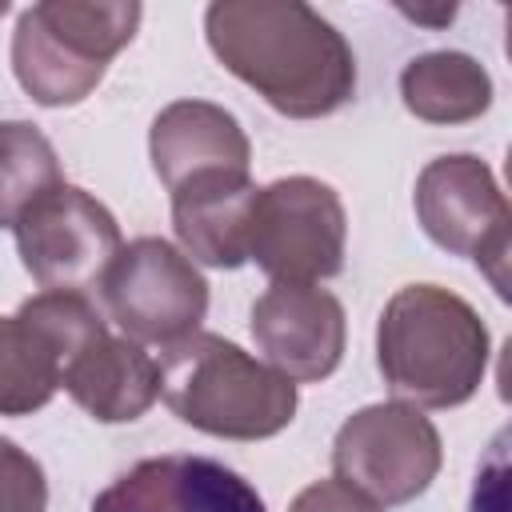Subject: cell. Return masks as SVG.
<instances>
[{
  "label": "cell",
  "instance_id": "1",
  "mask_svg": "<svg viewBox=\"0 0 512 512\" xmlns=\"http://www.w3.org/2000/svg\"><path fill=\"white\" fill-rule=\"evenodd\" d=\"M212 56L288 120H320L356 96V52L300 0H216L204 12Z\"/></svg>",
  "mask_w": 512,
  "mask_h": 512
},
{
  "label": "cell",
  "instance_id": "2",
  "mask_svg": "<svg viewBox=\"0 0 512 512\" xmlns=\"http://www.w3.org/2000/svg\"><path fill=\"white\" fill-rule=\"evenodd\" d=\"M492 340L480 312L440 288L404 284L376 324V364L396 400L412 408H460L488 372Z\"/></svg>",
  "mask_w": 512,
  "mask_h": 512
},
{
  "label": "cell",
  "instance_id": "3",
  "mask_svg": "<svg viewBox=\"0 0 512 512\" xmlns=\"http://www.w3.org/2000/svg\"><path fill=\"white\" fill-rule=\"evenodd\" d=\"M160 396L168 412L216 440L280 436L300 408L296 384L216 332H192L164 348Z\"/></svg>",
  "mask_w": 512,
  "mask_h": 512
},
{
  "label": "cell",
  "instance_id": "4",
  "mask_svg": "<svg viewBox=\"0 0 512 512\" xmlns=\"http://www.w3.org/2000/svg\"><path fill=\"white\" fill-rule=\"evenodd\" d=\"M144 20L128 0H40L16 16L12 72L40 108H72L96 92Z\"/></svg>",
  "mask_w": 512,
  "mask_h": 512
},
{
  "label": "cell",
  "instance_id": "5",
  "mask_svg": "<svg viewBox=\"0 0 512 512\" xmlns=\"http://www.w3.org/2000/svg\"><path fill=\"white\" fill-rule=\"evenodd\" d=\"M416 220L424 236L448 256L472 260L508 300V196L500 192L492 168L472 152H448L420 168L412 192Z\"/></svg>",
  "mask_w": 512,
  "mask_h": 512
},
{
  "label": "cell",
  "instance_id": "6",
  "mask_svg": "<svg viewBox=\"0 0 512 512\" xmlns=\"http://www.w3.org/2000/svg\"><path fill=\"white\" fill-rule=\"evenodd\" d=\"M348 216L332 184L316 176H280L256 188L248 212V260L272 284H320L344 268Z\"/></svg>",
  "mask_w": 512,
  "mask_h": 512
},
{
  "label": "cell",
  "instance_id": "7",
  "mask_svg": "<svg viewBox=\"0 0 512 512\" xmlns=\"http://www.w3.org/2000/svg\"><path fill=\"white\" fill-rule=\"evenodd\" d=\"M96 288L108 320L128 340L160 352L200 332L208 316V280L164 236L128 240Z\"/></svg>",
  "mask_w": 512,
  "mask_h": 512
},
{
  "label": "cell",
  "instance_id": "8",
  "mask_svg": "<svg viewBox=\"0 0 512 512\" xmlns=\"http://www.w3.org/2000/svg\"><path fill=\"white\" fill-rule=\"evenodd\" d=\"M108 324L88 292H36L0 316V416H32L52 404L68 364Z\"/></svg>",
  "mask_w": 512,
  "mask_h": 512
},
{
  "label": "cell",
  "instance_id": "9",
  "mask_svg": "<svg viewBox=\"0 0 512 512\" xmlns=\"http://www.w3.org/2000/svg\"><path fill=\"white\" fill-rule=\"evenodd\" d=\"M440 464L444 444L436 424L404 400L364 404L332 436L336 480L360 488L380 508H396L424 496Z\"/></svg>",
  "mask_w": 512,
  "mask_h": 512
},
{
  "label": "cell",
  "instance_id": "10",
  "mask_svg": "<svg viewBox=\"0 0 512 512\" xmlns=\"http://www.w3.org/2000/svg\"><path fill=\"white\" fill-rule=\"evenodd\" d=\"M24 272L44 292H88L124 248L116 216L84 188L56 184L12 224Z\"/></svg>",
  "mask_w": 512,
  "mask_h": 512
},
{
  "label": "cell",
  "instance_id": "11",
  "mask_svg": "<svg viewBox=\"0 0 512 512\" xmlns=\"http://www.w3.org/2000/svg\"><path fill=\"white\" fill-rule=\"evenodd\" d=\"M248 328L264 364L292 384H320L344 360V304L320 284H268L252 304Z\"/></svg>",
  "mask_w": 512,
  "mask_h": 512
},
{
  "label": "cell",
  "instance_id": "12",
  "mask_svg": "<svg viewBox=\"0 0 512 512\" xmlns=\"http://www.w3.org/2000/svg\"><path fill=\"white\" fill-rule=\"evenodd\" d=\"M88 512H268L260 492L212 456L168 452L120 472Z\"/></svg>",
  "mask_w": 512,
  "mask_h": 512
},
{
  "label": "cell",
  "instance_id": "13",
  "mask_svg": "<svg viewBox=\"0 0 512 512\" xmlns=\"http://www.w3.org/2000/svg\"><path fill=\"white\" fill-rule=\"evenodd\" d=\"M148 156L168 196L212 176H248L252 168V144L240 120L212 100L164 104L148 128Z\"/></svg>",
  "mask_w": 512,
  "mask_h": 512
},
{
  "label": "cell",
  "instance_id": "14",
  "mask_svg": "<svg viewBox=\"0 0 512 512\" xmlns=\"http://www.w3.org/2000/svg\"><path fill=\"white\" fill-rule=\"evenodd\" d=\"M100 424H132L160 400V364L128 336H96L60 384Z\"/></svg>",
  "mask_w": 512,
  "mask_h": 512
},
{
  "label": "cell",
  "instance_id": "15",
  "mask_svg": "<svg viewBox=\"0 0 512 512\" xmlns=\"http://www.w3.org/2000/svg\"><path fill=\"white\" fill-rule=\"evenodd\" d=\"M172 232L192 264L240 268L248 264V212L256 200L252 176H212L172 196Z\"/></svg>",
  "mask_w": 512,
  "mask_h": 512
},
{
  "label": "cell",
  "instance_id": "16",
  "mask_svg": "<svg viewBox=\"0 0 512 512\" xmlns=\"http://www.w3.org/2000/svg\"><path fill=\"white\" fill-rule=\"evenodd\" d=\"M400 100L424 124H468L492 108V76L468 52H420L400 72Z\"/></svg>",
  "mask_w": 512,
  "mask_h": 512
},
{
  "label": "cell",
  "instance_id": "17",
  "mask_svg": "<svg viewBox=\"0 0 512 512\" xmlns=\"http://www.w3.org/2000/svg\"><path fill=\"white\" fill-rule=\"evenodd\" d=\"M60 180L52 140L28 120H0V228H12L20 212Z\"/></svg>",
  "mask_w": 512,
  "mask_h": 512
},
{
  "label": "cell",
  "instance_id": "18",
  "mask_svg": "<svg viewBox=\"0 0 512 512\" xmlns=\"http://www.w3.org/2000/svg\"><path fill=\"white\" fill-rule=\"evenodd\" d=\"M0 512H48V476L32 452L0 436Z\"/></svg>",
  "mask_w": 512,
  "mask_h": 512
},
{
  "label": "cell",
  "instance_id": "19",
  "mask_svg": "<svg viewBox=\"0 0 512 512\" xmlns=\"http://www.w3.org/2000/svg\"><path fill=\"white\" fill-rule=\"evenodd\" d=\"M288 512H384L376 500H368L360 488L328 476V480H316L308 488H300L288 504Z\"/></svg>",
  "mask_w": 512,
  "mask_h": 512
},
{
  "label": "cell",
  "instance_id": "20",
  "mask_svg": "<svg viewBox=\"0 0 512 512\" xmlns=\"http://www.w3.org/2000/svg\"><path fill=\"white\" fill-rule=\"evenodd\" d=\"M408 20H420V24H448L456 16V8H440V12H428V8H400Z\"/></svg>",
  "mask_w": 512,
  "mask_h": 512
}]
</instances>
